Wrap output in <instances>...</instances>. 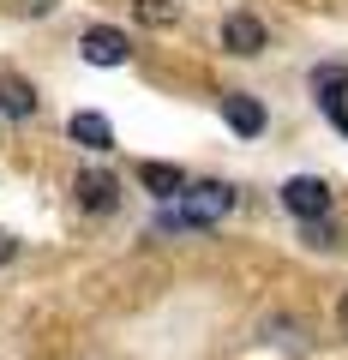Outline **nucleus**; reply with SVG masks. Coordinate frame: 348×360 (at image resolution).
<instances>
[{
  "instance_id": "4",
  "label": "nucleus",
  "mask_w": 348,
  "mask_h": 360,
  "mask_svg": "<svg viewBox=\"0 0 348 360\" xmlns=\"http://www.w3.org/2000/svg\"><path fill=\"white\" fill-rule=\"evenodd\" d=\"M72 193H78V205H84V210H96V217H103V210L120 205V180L108 174V168H84V174L72 180Z\"/></svg>"
},
{
  "instance_id": "2",
  "label": "nucleus",
  "mask_w": 348,
  "mask_h": 360,
  "mask_svg": "<svg viewBox=\"0 0 348 360\" xmlns=\"http://www.w3.org/2000/svg\"><path fill=\"white\" fill-rule=\"evenodd\" d=\"M283 205L295 210L300 222H312V217H330V186H324L318 174H295L283 186Z\"/></svg>"
},
{
  "instance_id": "12",
  "label": "nucleus",
  "mask_w": 348,
  "mask_h": 360,
  "mask_svg": "<svg viewBox=\"0 0 348 360\" xmlns=\"http://www.w3.org/2000/svg\"><path fill=\"white\" fill-rule=\"evenodd\" d=\"M307 240H312V246H336V229H330L324 217H312V222H307Z\"/></svg>"
},
{
  "instance_id": "9",
  "label": "nucleus",
  "mask_w": 348,
  "mask_h": 360,
  "mask_svg": "<svg viewBox=\"0 0 348 360\" xmlns=\"http://www.w3.org/2000/svg\"><path fill=\"white\" fill-rule=\"evenodd\" d=\"M138 180H144V186H150L156 198H174V193H181V186H186V174H181V168H174V162H144V168H138Z\"/></svg>"
},
{
  "instance_id": "5",
  "label": "nucleus",
  "mask_w": 348,
  "mask_h": 360,
  "mask_svg": "<svg viewBox=\"0 0 348 360\" xmlns=\"http://www.w3.org/2000/svg\"><path fill=\"white\" fill-rule=\"evenodd\" d=\"M264 42H271V37H264V25H258L252 13H228V18H222V49H228V54L252 60V54L264 49Z\"/></svg>"
},
{
  "instance_id": "10",
  "label": "nucleus",
  "mask_w": 348,
  "mask_h": 360,
  "mask_svg": "<svg viewBox=\"0 0 348 360\" xmlns=\"http://www.w3.org/2000/svg\"><path fill=\"white\" fill-rule=\"evenodd\" d=\"M312 90H318V103H336L348 90V66H318V72H312Z\"/></svg>"
},
{
  "instance_id": "7",
  "label": "nucleus",
  "mask_w": 348,
  "mask_h": 360,
  "mask_svg": "<svg viewBox=\"0 0 348 360\" xmlns=\"http://www.w3.org/2000/svg\"><path fill=\"white\" fill-rule=\"evenodd\" d=\"M0 115H6V120H30V115H37V90H30V78H18V72L0 78Z\"/></svg>"
},
{
  "instance_id": "14",
  "label": "nucleus",
  "mask_w": 348,
  "mask_h": 360,
  "mask_svg": "<svg viewBox=\"0 0 348 360\" xmlns=\"http://www.w3.org/2000/svg\"><path fill=\"white\" fill-rule=\"evenodd\" d=\"M336 324H342V336H348V295L336 300Z\"/></svg>"
},
{
  "instance_id": "15",
  "label": "nucleus",
  "mask_w": 348,
  "mask_h": 360,
  "mask_svg": "<svg viewBox=\"0 0 348 360\" xmlns=\"http://www.w3.org/2000/svg\"><path fill=\"white\" fill-rule=\"evenodd\" d=\"M25 6H49V0H25Z\"/></svg>"
},
{
  "instance_id": "6",
  "label": "nucleus",
  "mask_w": 348,
  "mask_h": 360,
  "mask_svg": "<svg viewBox=\"0 0 348 360\" xmlns=\"http://www.w3.org/2000/svg\"><path fill=\"white\" fill-rule=\"evenodd\" d=\"M222 115H228V127L240 132V139H258V132H264V103H258V96L228 90V96H222Z\"/></svg>"
},
{
  "instance_id": "1",
  "label": "nucleus",
  "mask_w": 348,
  "mask_h": 360,
  "mask_svg": "<svg viewBox=\"0 0 348 360\" xmlns=\"http://www.w3.org/2000/svg\"><path fill=\"white\" fill-rule=\"evenodd\" d=\"M228 210H234V186H222V180H198V186H181V193L168 198L162 229H210V222H222Z\"/></svg>"
},
{
  "instance_id": "11",
  "label": "nucleus",
  "mask_w": 348,
  "mask_h": 360,
  "mask_svg": "<svg viewBox=\"0 0 348 360\" xmlns=\"http://www.w3.org/2000/svg\"><path fill=\"white\" fill-rule=\"evenodd\" d=\"M138 18H144L150 30H168L174 18H181V6H174V0H138Z\"/></svg>"
},
{
  "instance_id": "8",
  "label": "nucleus",
  "mask_w": 348,
  "mask_h": 360,
  "mask_svg": "<svg viewBox=\"0 0 348 360\" xmlns=\"http://www.w3.org/2000/svg\"><path fill=\"white\" fill-rule=\"evenodd\" d=\"M66 132H72V144H84V150H108V144H115V127H108L103 115H91V108L66 120Z\"/></svg>"
},
{
  "instance_id": "3",
  "label": "nucleus",
  "mask_w": 348,
  "mask_h": 360,
  "mask_svg": "<svg viewBox=\"0 0 348 360\" xmlns=\"http://www.w3.org/2000/svg\"><path fill=\"white\" fill-rule=\"evenodd\" d=\"M84 60L91 66H127V54H132V42H127V30H115V25H96V30H84Z\"/></svg>"
},
{
  "instance_id": "13",
  "label": "nucleus",
  "mask_w": 348,
  "mask_h": 360,
  "mask_svg": "<svg viewBox=\"0 0 348 360\" xmlns=\"http://www.w3.org/2000/svg\"><path fill=\"white\" fill-rule=\"evenodd\" d=\"M13 252H18V240H13L6 229H0V264H13Z\"/></svg>"
}]
</instances>
